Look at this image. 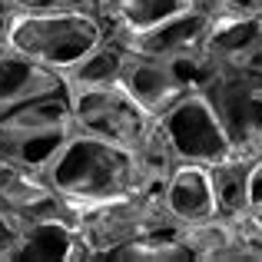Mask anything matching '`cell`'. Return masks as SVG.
<instances>
[{
    "label": "cell",
    "mask_w": 262,
    "mask_h": 262,
    "mask_svg": "<svg viewBox=\"0 0 262 262\" xmlns=\"http://www.w3.org/2000/svg\"><path fill=\"white\" fill-rule=\"evenodd\" d=\"M43 176L57 196L83 209V206L136 192L140 160H136V149L129 146L73 129L60 153L50 160V166L43 169Z\"/></svg>",
    "instance_id": "6da1fadb"
},
{
    "label": "cell",
    "mask_w": 262,
    "mask_h": 262,
    "mask_svg": "<svg viewBox=\"0 0 262 262\" xmlns=\"http://www.w3.org/2000/svg\"><path fill=\"white\" fill-rule=\"evenodd\" d=\"M103 40H106V27L100 13L63 4L47 10H17L7 27L4 47L67 77Z\"/></svg>",
    "instance_id": "7a4b0ae2"
},
{
    "label": "cell",
    "mask_w": 262,
    "mask_h": 262,
    "mask_svg": "<svg viewBox=\"0 0 262 262\" xmlns=\"http://www.w3.org/2000/svg\"><path fill=\"white\" fill-rule=\"evenodd\" d=\"M70 133V86H63L0 113V156L43 173Z\"/></svg>",
    "instance_id": "3957f363"
},
{
    "label": "cell",
    "mask_w": 262,
    "mask_h": 262,
    "mask_svg": "<svg viewBox=\"0 0 262 262\" xmlns=\"http://www.w3.org/2000/svg\"><path fill=\"white\" fill-rule=\"evenodd\" d=\"M77 229L86 246V262H100L110 249L126 246L143 236H160V232H176L179 223L166 212L160 196L149 192H129L96 206H83L77 212Z\"/></svg>",
    "instance_id": "277c9868"
},
{
    "label": "cell",
    "mask_w": 262,
    "mask_h": 262,
    "mask_svg": "<svg viewBox=\"0 0 262 262\" xmlns=\"http://www.w3.org/2000/svg\"><path fill=\"white\" fill-rule=\"evenodd\" d=\"M196 90L209 100V106L223 120L236 156L259 163L262 160V83L259 80H249L232 67H219L209 60Z\"/></svg>",
    "instance_id": "5b68a950"
},
{
    "label": "cell",
    "mask_w": 262,
    "mask_h": 262,
    "mask_svg": "<svg viewBox=\"0 0 262 262\" xmlns=\"http://www.w3.org/2000/svg\"><path fill=\"white\" fill-rule=\"evenodd\" d=\"M156 126L166 136L169 149H173V156L179 163L212 166V163H223L229 156H236L223 120L216 116V110L209 106V100L199 90L183 93L166 113L156 116Z\"/></svg>",
    "instance_id": "8992f818"
},
{
    "label": "cell",
    "mask_w": 262,
    "mask_h": 262,
    "mask_svg": "<svg viewBox=\"0 0 262 262\" xmlns=\"http://www.w3.org/2000/svg\"><path fill=\"white\" fill-rule=\"evenodd\" d=\"M70 113H73V129L100 136V140H110V143H120V146H129V149L140 146V140L153 126V116L120 83L96 86V90L70 86Z\"/></svg>",
    "instance_id": "52a82bcc"
},
{
    "label": "cell",
    "mask_w": 262,
    "mask_h": 262,
    "mask_svg": "<svg viewBox=\"0 0 262 262\" xmlns=\"http://www.w3.org/2000/svg\"><path fill=\"white\" fill-rule=\"evenodd\" d=\"M77 212L33 216L10 226L0 246V262H86Z\"/></svg>",
    "instance_id": "ba28073f"
},
{
    "label": "cell",
    "mask_w": 262,
    "mask_h": 262,
    "mask_svg": "<svg viewBox=\"0 0 262 262\" xmlns=\"http://www.w3.org/2000/svg\"><path fill=\"white\" fill-rule=\"evenodd\" d=\"M212 17H216V10H209V7H203V4H192V7H186V10L160 20V24L146 27V30H140V33L113 37V40H120V43L133 53H146V57H160V60L196 57L206 47Z\"/></svg>",
    "instance_id": "9c48e42d"
},
{
    "label": "cell",
    "mask_w": 262,
    "mask_h": 262,
    "mask_svg": "<svg viewBox=\"0 0 262 262\" xmlns=\"http://www.w3.org/2000/svg\"><path fill=\"white\" fill-rule=\"evenodd\" d=\"M53 212H77V206L57 196L40 169H27L0 156V219L7 229L24 219L53 216Z\"/></svg>",
    "instance_id": "30bf717a"
},
{
    "label": "cell",
    "mask_w": 262,
    "mask_h": 262,
    "mask_svg": "<svg viewBox=\"0 0 262 262\" xmlns=\"http://www.w3.org/2000/svg\"><path fill=\"white\" fill-rule=\"evenodd\" d=\"M163 206L179 226H192L216 216L212 176L203 163H176L163 186Z\"/></svg>",
    "instance_id": "8fae6325"
},
{
    "label": "cell",
    "mask_w": 262,
    "mask_h": 262,
    "mask_svg": "<svg viewBox=\"0 0 262 262\" xmlns=\"http://www.w3.org/2000/svg\"><path fill=\"white\" fill-rule=\"evenodd\" d=\"M63 86H67L63 73L37 63V60H27L13 50L0 53V113L20 106V103H30L43 93L63 90Z\"/></svg>",
    "instance_id": "7c38bea8"
},
{
    "label": "cell",
    "mask_w": 262,
    "mask_h": 262,
    "mask_svg": "<svg viewBox=\"0 0 262 262\" xmlns=\"http://www.w3.org/2000/svg\"><path fill=\"white\" fill-rule=\"evenodd\" d=\"M192 4L196 0H106L96 13L106 27V37H129Z\"/></svg>",
    "instance_id": "4fadbf2b"
},
{
    "label": "cell",
    "mask_w": 262,
    "mask_h": 262,
    "mask_svg": "<svg viewBox=\"0 0 262 262\" xmlns=\"http://www.w3.org/2000/svg\"><path fill=\"white\" fill-rule=\"evenodd\" d=\"M262 37V17L249 13H216L203 53L219 67H232Z\"/></svg>",
    "instance_id": "5bb4252c"
},
{
    "label": "cell",
    "mask_w": 262,
    "mask_h": 262,
    "mask_svg": "<svg viewBox=\"0 0 262 262\" xmlns=\"http://www.w3.org/2000/svg\"><path fill=\"white\" fill-rule=\"evenodd\" d=\"M249 173H252V163L243 160V156H229V160L209 166L219 219L239 223L249 212Z\"/></svg>",
    "instance_id": "9a60e30c"
},
{
    "label": "cell",
    "mask_w": 262,
    "mask_h": 262,
    "mask_svg": "<svg viewBox=\"0 0 262 262\" xmlns=\"http://www.w3.org/2000/svg\"><path fill=\"white\" fill-rule=\"evenodd\" d=\"M123 60H126V50H123L120 40L106 37L100 47L86 53L70 73H67V86L73 90H96V86H116L123 77Z\"/></svg>",
    "instance_id": "2e32d148"
},
{
    "label": "cell",
    "mask_w": 262,
    "mask_h": 262,
    "mask_svg": "<svg viewBox=\"0 0 262 262\" xmlns=\"http://www.w3.org/2000/svg\"><path fill=\"white\" fill-rule=\"evenodd\" d=\"M232 70H239L243 77H249V80H259L262 83V37L256 40V43L249 47V50L243 53V57L232 63Z\"/></svg>",
    "instance_id": "e0dca14e"
},
{
    "label": "cell",
    "mask_w": 262,
    "mask_h": 262,
    "mask_svg": "<svg viewBox=\"0 0 262 262\" xmlns=\"http://www.w3.org/2000/svg\"><path fill=\"white\" fill-rule=\"evenodd\" d=\"M249 219L262 223V160L252 163V173H249Z\"/></svg>",
    "instance_id": "ac0fdd59"
},
{
    "label": "cell",
    "mask_w": 262,
    "mask_h": 262,
    "mask_svg": "<svg viewBox=\"0 0 262 262\" xmlns=\"http://www.w3.org/2000/svg\"><path fill=\"white\" fill-rule=\"evenodd\" d=\"M216 13H249V17H262V0H212Z\"/></svg>",
    "instance_id": "d6986e66"
},
{
    "label": "cell",
    "mask_w": 262,
    "mask_h": 262,
    "mask_svg": "<svg viewBox=\"0 0 262 262\" xmlns=\"http://www.w3.org/2000/svg\"><path fill=\"white\" fill-rule=\"evenodd\" d=\"M67 0H13L17 10H47V7H63Z\"/></svg>",
    "instance_id": "ffe728a7"
},
{
    "label": "cell",
    "mask_w": 262,
    "mask_h": 262,
    "mask_svg": "<svg viewBox=\"0 0 262 262\" xmlns=\"http://www.w3.org/2000/svg\"><path fill=\"white\" fill-rule=\"evenodd\" d=\"M13 13H17V7H13V0H0V40L7 37V27H10Z\"/></svg>",
    "instance_id": "44dd1931"
},
{
    "label": "cell",
    "mask_w": 262,
    "mask_h": 262,
    "mask_svg": "<svg viewBox=\"0 0 262 262\" xmlns=\"http://www.w3.org/2000/svg\"><path fill=\"white\" fill-rule=\"evenodd\" d=\"M67 4H73V7H86V10H100L103 0H67Z\"/></svg>",
    "instance_id": "7402d4cb"
},
{
    "label": "cell",
    "mask_w": 262,
    "mask_h": 262,
    "mask_svg": "<svg viewBox=\"0 0 262 262\" xmlns=\"http://www.w3.org/2000/svg\"><path fill=\"white\" fill-rule=\"evenodd\" d=\"M4 236H7V226H4V219H0V246H4Z\"/></svg>",
    "instance_id": "603a6c76"
},
{
    "label": "cell",
    "mask_w": 262,
    "mask_h": 262,
    "mask_svg": "<svg viewBox=\"0 0 262 262\" xmlns=\"http://www.w3.org/2000/svg\"><path fill=\"white\" fill-rule=\"evenodd\" d=\"M196 4H203V7H209V10H212V0H196Z\"/></svg>",
    "instance_id": "cb8c5ba5"
},
{
    "label": "cell",
    "mask_w": 262,
    "mask_h": 262,
    "mask_svg": "<svg viewBox=\"0 0 262 262\" xmlns=\"http://www.w3.org/2000/svg\"><path fill=\"white\" fill-rule=\"evenodd\" d=\"M4 50H7V47H4V40H0V53H4Z\"/></svg>",
    "instance_id": "d4e9b609"
}]
</instances>
